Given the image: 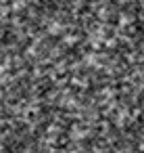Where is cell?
Listing matches in <instances>:
<instances>
[{"label":"cell","instance_id":"cell-1","mask_svg":"<svg viewBox=\"0 0 144 153\" xmlns=\"http://www.w3.org/2000/svg\"><path fill=\"white\" fill-rule=\"evenodd\" d=\"M0 153H144V0H0Z\"/></svg>","mask_w":144,"mask_h":153}]
</instances>
